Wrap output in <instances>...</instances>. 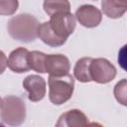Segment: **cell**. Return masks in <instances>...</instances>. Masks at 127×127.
Here are the masks:
<instances>
[{
  "label": "cell",
  "mask_w": 127,
  "mask_h": 127,
  "mask_svg": "<svg viewBox=\"0 0 127 127\" xmlns=\"http://www.w3.org/2000/svg\"><path fill=\"white\" fill-rule=\"evenodd\" d=\"M93 1H96V0H93Z\"/></svg>",
  "instance_id": "44dd1931"
},
{
  "label": "cell",
  "mask_w": 127,
  "mask_h": 127,
  "mask_svg": "<svg viewBox=\"0 0 127 127\" xmlns=\"http://www.w3.org/2000/svg\"><path fill=\"white\" fill-rule=\"evenodd\" d=\"M92 58H81L79 59L73 67V75L80 82H90L89 65Z\"/></svg>",
  "instance_id": "4fadbf2b"
},
{
  "label": "cell",
  "mask_w": 127,
  "mask_h": 127,
  "mask_svg": "<svg viewBox=\"0 0 127 127\" xmlns=\"http://www.w3.org/2000/svg\"><path fill=\"white\" fill-rule=\"evenodd\" d=\"M102 12L111 19L121 18L127 10V2L123 0H101Z\"/></svg>",
  "instance_id": "8fae6325"
},
{
  "label": "cell",
  "mask_w": 127,
  "mask_h": 127,
  "mask_svg": "<svg viewBox=\"0 0 127 127\" xmlns=\"http://www.w3.org/2000/svg\"><path fill=\"white\" fill-rule=\"evenodd\" d=\"M38 20L31 14L22 13L12 17L8 24L7 30L12 39L22 43H31L38 37Z\"/></svg>",
  "instance_id": "6da1fadb"
},
{
  "label": "cell",
  "mask_w": 127,
  "mask_h": 127,
  "mask_svg": "<svg viewBox=\"0 0 127 127\" xmlns=\"http://www.w3.org/2000/svg\"><path fill=\"white\" fill-rule=\"evenodd\" d=\"M44 11L52 16L60 12H70V3L68 0H44Z\"/></svg>",
  "instance_id": "5bb4252c"
},
{
  "label": "cell",
  "mask_w": 127,
  "mask_h": 127,
  "mask_svg": "<svg viewBox=\"0 0 127 127\" xmlns=\"http://www.w3.org/2000/svg\"><path fill=\"white\" fill-rule=\"evenodd\" d=\"M70 69L69 60L66 56L57 55H46L45 59V70L50 75H64L68 73Z\"/></svg>",
  "instance_id": "ba28073f"
},
{
  "label": "cell",
  "mask_w": 127,
  "mask_h": 127,
  "mask_svg": "<svg viewBox=\"0 0 127 127\" xmlns=\"http://www.w3.org/2000/svg\"><path fill=\"white\" fill-rule=\"evenodd\" d=\"M19 7L18 0H0V15L11 16Z\"/></svg>",
  "instance_id": "e0dca14e"
},
{
  "label": "cell",
  "mask_w": 127,
  "mask_h": 127,
  "mask_svg": "<svg viewBox=\"0 0 127 127\" xmlns=\"http://www.w3.org/2000/svg\"><path fill=\"white\" fill-rule=\"evenodd\" d=\"M49 99L55 105H62L68 101L74 90V79L71 74L49 75Z\"/></svg>",
  "instance_id": "7a4b0ae2"
},
{
  "label": "cell",
  "mask_w": 127,
  "mask_h": 127,
  "mask_svg": "<svg viewBox=\"0 0 127 127\" xmlns=\"http://www.w3.org/2000/svg\"><path fill=\"white\" fill-rule=\"evenodd\" d=\"M114 96L116 100L121 103L122 105H127V81L126 78H122L120 81H118L114 86Z\"/></svg>",
  "instance_id": "2e32d148"
},
{
  "label": "cell",
  "mask_w": 127,
  "mask_h": 127,
  "mask_svg": "<svg viewBox=\"0 0 127 127\" xmlns=\"http://www.w3.org/2000/svg\"><path fill=\"white\" fill-rule=\"evenodd\" d=\"M23 87L28 91V99L32 102L41 101L46 95V81L37 74H31L24 78Z\"/></svg>",
  "instance_id": "52a82bcc"
},
{
  "label": "cell",
  "mask_w": 127,
  "mask_h": 127,
  "mask_svg": "<svg viewBox=\"0 0 127 127\" xmlns=\"http://www.w3.org/2000/svg\"><path fill=\"white\" fill-rule=\"evenodd\" d=\"M45 59H46V54L42 52H39V51L29 52L28 60H29V64H30L31 69L39 73H46Z\"/></svg>",
  "instance_id": "9a60e30c"
},
{
  "label": "cell",
  "mask_w": 127,
  "mask_h": 127,
  "mask_svg": "<svg viewBox=\"0 0 127 127\" xmlns=\"http://www.w3.org/2000/svg\"><path fill=\"white\" fill-rule=\"evenodd\" d=\"M123 1H126V2H127V0H123Z\"/></svg>",
  "instance_id": "ffe728a7"
},
{
  "label": "cell",
  "mask_w": 127,
  "mask_h": 127,
  "mask_svg": "<svg viewBox=\"0 0 127 127\" xmlns=\"http://www.w3.org/2000/svg\"><path fill=\"white\" fill-rule=\"evenodd\" d=\"M38 37L42 40V42L50 47L57 48L65 44L66 41L60 39L51 29L49 22H44L38 27Z\"/></svg>",
  "instance_id": "7c38bea8"
},
{
  "label": "cell",
  "mask_w": 127,
  "mask_h": 127,
  "mask_svg": "<svg viewBox=\"0 0 127 127\" xmlns=\"http://www.w3.org/2000/svg\"><path fill=\"white\" fill-rule=\"evenodd\" d=\"M1 104H2V98L0 97V107H1Z\"/></svg>",
  "instance_id": "d6986e66"
},
{
  "label": "cell",
  "mask_w": 127,
  "mask_h": 127,
  "mask_svg": "<svg viewBox=\"0 0 127 127\" xmlns=\"http://www.w3.org/2000/svg\"><path fill=\"white\" fill-rule=\"evenodd\" d=\"M29 51L26 48L20 47L12 51L8 58L7 66L16 73H24L31 69L29 64Z\"/></svg>",
  "instance_id": "9c48e42d"
},
{
  "label": "cell",
  "mask_w": 127,
  "mask_h": 127,
  "mask_svg": "<svg viewBox=\"0 0 127 127\" xmlns=\"http://www.w3.org/2000/svg\"><path fill=\"white\" fill-rule=\"evenodd\" d=\"M1 122L9 126H19L26 119V104L15 95H8L2 99L0 107Z\"/></svg>",
  "instance_id": "3957f363"
},
{
  "label": "cell",
  "mask_w": 127,
  "mask_h": 127,
  "mask_svg": "<svg viewBox=\"0 0 127 127\" xmlns=\"http://www.w3.org/2000/svg\"><path fill=\"white\" fill-rule=\"evenodd\" d=\"M88 124V118L79 109H70L63 113L56 125L58 127H75L85 126Z\"/></svg>",
  "instance_id": "30bf717a"
},
{
  "label": "cell",
  "mask_w": 127,
  "mask_h": 127,
  "mask_svg": "<svg viewBox=\"0 0 127 127\" xmlns=\"http://www.w3.org/2000/svg\"><path fill=\"white\" fill-rule=\"evenodd\" d=\"M7 63H8V60H7L6 55L0 50V74H2L4 72V70L6 69Z\"/></svg>",
  "instance_id": "ac0fdd59"
},
{
  "label": "cell",
  "mask_w": 127,
  "mask_h": 127,
  "mask_svg": "<svg viewBox=\"0 0 127 127\" xmlns=\"http://www.w3.org/2000/svg\"><path fill=\"white\" fill-rule=\"evenodd\" d=\"M74 17L78 23L85 28H95L101 23L102 20L101 11L90 4L79 6L75 11Z\"/></svg>",
  "instance_id": "8992f818"
},
{
  "label": "cell",
  "mask_w": 127,
  "mask_h": 127,
  "mask_svg": "<svg viewBox=\"0 0 127 127\" xmlns=\"http://www.w3.org/2000/svg\"><path fill=\"white\" fill-rule=\"evenodd\" d=\"M89 73L91 81L97 83H108L116 76V67L104 58L92 59L89 65Z\"/></svg>",
  "instance_id": "5b68a950"
},
{
  "label": "cell",
  "mask_w": 127,
  "mask_h": 127,
  "mask_svg": "<svg viewBox=\"0 0 127 127\" xmlns=\"http://www.w3.org/2000/svg\"><path fill=\"white\" fill-rule=\"evenodd\" d=\"M52 31L62 40L66 41L75 29V17L70 12H60L50 16Z\"/></svg>",
  "instance_id": "277c9868"
}]
</instances>
